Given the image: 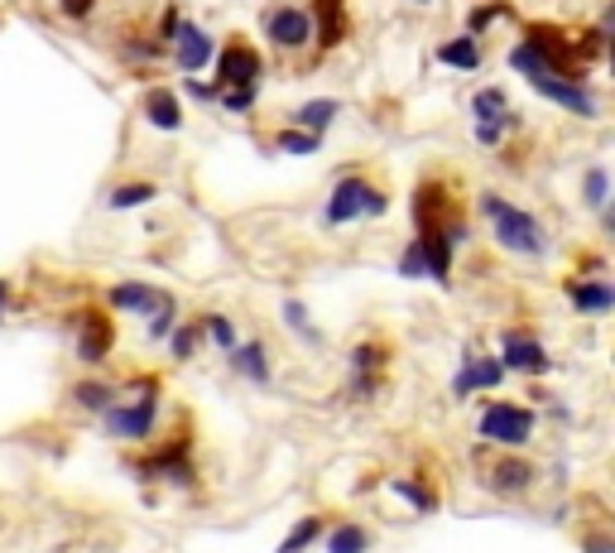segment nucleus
<instances>
[{
  "label": "nucleus",
  "instance_id": "nucleus-1",
  "mask_svg": "<svg viewBox=\"0 0 615 553\" xmlns=\"http://www.w3.org/2000/svg\"><path fill=\"white\" fill-rule=\"evenodd\" d=\"M481 212H486L490 232L505 250H515V256H544L548 240H544V226H539L534 212L515 208L510 198H500V192H481Z\"/></svg>",
  "mask_w": 615,
  "mask_h": 553
},
{
  "label": "nucleus",
  "instance_id": "nucleus-2",
  "mask_svg": "<svg viewBox=\"0 0 615 553\" xmlns=\"http://www.w3.org/2000/svg\"><path fill=\"white\" fill-rule=\"evenodd\" d=\"M385 212V192H376L360 174H342L332 184V198H328V212L322 222L328 226H346V222H360V216H380Z\"/></svg>",
  "mask_w": 615,
  "mask_h": 553
},
{
  "label": "nucleus",
  "instance_id": "nucleus-3",
  "mask_svg": "<svg viewBox=\"0 0 615 553\" xmlns=\"http://www.w3.org/2000/svg\"><path fill=\"white\" fill-rule=\"evenodd\" d=\"M260 30H264V39H270L274 48H308L312 44V15H308V5H270L260 15Z\"/></svg>",
  "mask_w": 615,
  "mask_h": 553
},
{
  "label": "nucleus",
  "instance_id": "nucleus-4",
  "mask_svg": "<svg viewBox=\"0 0 615 553\" xmlns=\"http://www.w3.org/2000/svg\"><path fill=\"white\" fill-rule=\"evenodd\" d=\"M260 54L250 48L246 39H232L222 48V58H216V92L222 87H260Z\"/></svg>",
  "mask_w": 615,
  "mask_h": 553
},
{
  "label": "nucleus",
  "instance_id": "nucleus-5",
  "mask_svg": "<svg viewBox=\"0 0 615 553\" xmlns=\"http://www.w3.org/2000/svg\"><path fill=\"white\" fill-rule=\"evenodd\" d=\"M534 82V92L539 96H548V102H558L563 111H572V116H587V120H596L601 116V102L592 96V87H587L582 78H529Z\"/></svg>",
  "mask_w": 615,
  "mask_h": 553
},
{
  "label": "nucleus",
  "instance_id": "nucleus-6",
  "mask_svg": "<svg viewBox=\"0 0 615 553\" xmlns=\"http://www.w3.org/2000/svg\"><path fill=\"white\" fill-rule=\"evenodd\" d=\"M534 433V414L520 404H490L481 409V438L490 443H524Z\"/></svg>",
  "mask_w": 615,
  "mask_h": 553
},
{
  "label": "nucleus",
  "instance_id": "nucleus-7",
  "mask_svg": "<svg viewBox=\"0 0 615 553\" xmlns=\"http://www.w3.org/2000/svg\"><path fill=\"white\" fill-rule=\"evenodd\" d=\"M174 63L184 68V72H202L212 63V34L202 30V24H178V34H174Z\"/></svg>",
  "mask_w": 615,
  "mask_h": 553
},
{
  "label": "nucleus",
  "instance_id": "nucleus-8",
  "mask_svg": "<svg viewBox=\"0 0 615 553\" xmlns=\"http://www.w3.org/2000/svg\"><path fill=\"white\" fill-rule=\"evenodd\" d=\"M154 395L159 390H144V400L130 409H106V428H111L116 438H144V433L154 428Z\"/></svg>",
  "mask_w": 615,
  "mask_h": 553
},
{
  "label": "nucleus",
  "instance_id": "nucleus-9",
  "mask_svg": "<svg viewBox=\"0 0 615 553\" xmlns=\"http://www.w3.org/2000/svg\"><path fill=\"white\" fill-rule=\"evenodd\" d=\"M500 366H505V370H544V366H548V352H544L539 342H529L524 332H510V337H505Z\"/></svg>",
  "mask_w": 615,
  "mask_h": 553
},
{
  "label": "nucleus",
  "instance_id": "nucleus-10",
  "mask_svg": "<svg viewBox=\"0 0 615 553\" xmlns=\"http://www.w3.org/2000/svg\"><path fill=\"white\" fill-rule=\"evenodd\" d=\"M308 15H312V39H318L322 48L342 44V34H346V15H342V0H318V5H312Z\"/></svg>",
  "mask_w": 615,
  "mask_h": 553
},
{
  "label": "nucleus",
  "instance_id": "nucleus-11",
  "mask_svg": "<svg viewBox=\"0 0 615 553\" xmlns=\"http://www.w3.org/2000/svg\"><path fill=\"white\" fill-rule=\"evenodd\" d=\"M438 63H442V68H457V72H476V68H481V39H476V34H457V39H442V44H438Z\"/></svg>",
  "mask_w": 615,
  "mask_h": 553
},
{
  "label": "nucleus",
  "instance_id": "nucleus-12",
  "mask_svg": "<svg viewBox=\"0 0 615 553\" xmlns=\"http://www.w3.org/2000/svg\"><path fill=\"white\" fill-rule=\"evenodd\" d=\"M144 120H150L154 130H168V136H174V130L184 126V106H178V96H174V92L154 87L150 96H144Z\"/></svg>",
  "mask_w": 615,
  "mask_h": 553
},
{
  "label": "nucleus",
  "instance_id": "nucleus-13",
  "mask_svg": "<svg viewBox=\"0 0 615 553\" xmlns=\"http://www.w3.org/2000/svg\"><path fill=\"white\" fill-rule=\"evenodd\" d=\"M568 304L577 313H611L615 308V289L611 284H601V280H577L568 289Z\"/></svg>",
  "mask_w": 615,
  "mask_h": 553
},
{
  "label": "nucleus",
  "instance_id": "nucleus-14",
  "mask_svg": "<svg viewBox=\"0 0 615 553\" xmlns=\"http://www.w3.org/2000/svg\"><path fill=\"white\" fill-rule=\"evenodd\" d=\"M342 116V102H336V96H312V102H304V106H294V126L298 130H328L332 120Z\"/></svg>",
  "mask_w": 615,
  "mask_h": 553
},
{
  "label": "nucleus",
  "instance_id": "nucleus-15",
  "mask_svg": "<svg viewBox=\"0 0 615 553\" xmlns=\"http://www.w3.org/2000/svg\"><path fill=\"white\" fill-rule=\"evenodd\" d=\"M472 116H476V126H505L510 120V96H505V87H481L472 96Z\"/></svg>",
  "mask_w": 615,
  "mask_h": 553
},
{
  "label": "nucleus",
  "instance_id": "nucleus-16",
  "mask_svg": "<svg viewBox=\"0 0 615 553\" xmlns=\"http://www.w3.org/2000/svg\"><path fill=\"white\" fill-rule=\"evenodd\" d=\"M500 380H505V366H500V361H472V366H462V370H457L452 390L466 400V395H472V390H481V385H500Z\"/></svg>",
  "mask_w": 615,
  "mask_h": 553
},
{
  "label": "nucleus",
  "instance_id": "nucleus-17",
  "mask_svg": "<svg viewBox=\"0 0 615 553\" xmlns=\"http://www.w3.org/2000/svg\"><path fill=\"white\" fill-rule=\"evenodd\" d=\"M106 298H111V308H120V313H154V304H159V294H154L150 284H116Z\"/></svg>",
  "mask_w": 615,
  "mask_h": 553
},
{
  "label": "nucleus",
  "instance_id": "nucleus-18",
  "mask_svg": "<svg viewBox=\"0 0 615 553\" xmlns=\"http://www.w3.org/2000/svg\"><path fill=\"white\" fill-rule=\"evenodd\" d=\"M529 481H534V467H529V462H515V457H505L496 472H490V486H496L500 496H515V491H524Z\"/></svg>",
  "mask_w": 615,
  "mask_h": 553
},
{
  "label": "nucleus",
  "instance_id": "nucleus-19",
  "mask_svg": "<svg viewBox=\"0 0 615 553\" xmlns=\"http://www.w3.org/2000/svg\"><path fill=\"white\" fill-rule=\"evenodd\" d=\"M232 366L246 370L250 380H270V366H264V346L260 342H240L232 346Z\"/></svg>",
  "mask_w": 615,
  "mask_h": 553
},
{
  "label": "nucleus",
  "instance_id": "nucleus-20",
  "mask_svg": "<svg viewBox=\"0 0 615 553\" xmlns=\"http://www.w3.org/2000/svg\"><path fill=\"white\" fill-rule=\"evenodd\" d=\"M154 198H159V188L154 184H126V188H116L106 202H111L116 212H130V208H144V202H154Z\"/></svg>",
  "mask_w": 615,
  "mask_h": 553
},
{
  "label": "nucleus",
  "instance_id": "nucleus-21",
  "mask_svg": "<svg viewBox=\"0 0 615 553\" xmlns=\"http://www.w3.org/2000/svg\"><path fill=\"white\" fill-rule=\"evenodd\" d=\"M274 144H280V150L284 154H318L322 150V136H318V130H280V140H274Z\"/></svg>",
  "mask_w": 615,
  "mask_h": 553
},
{
  "label": "nucleus",
  "instance_id": "nucleus-22",
  "mask_svg": "<svg viewBox=\"0 0 615 553\" xmlns=\"http://www.w3.org/2000/svg\"><path fill=\"white\" fill-rule=\"evenodd\" d=\"M400 274L404 280H424V274H433V260H428V240L418 236L414 246L404 250V260H400Z\"/></svg>",
  "mask_w": 615,
  "mask_h": 553
},
{
  "label": "nucleus",
  "instance_id": "nucleus-23",
  "mask_svg": "<svg viewBox=\"0 0 615 553\" xmlns=\"http://www.w3.org/2000/svg\"><path fill=\"white\" fill-rule=\"evenodd\" d=\"M106 346H111V332H106L96 318H87V337L78 342V356H82V361H102Z\"/></svg>",
  "mask_w": 615,
  "mask_h": 553
},
{
  "label": "nucleus",
  "instance_id": "nucleus-24",
  "mask_svg": "<svg viewBox=\"0 0 615 553\" xmlns=\"http://www.w3.org/2000/svg\"><path fill=\"white\" fill-rule=\"evenodd\" d=\"M256 96H260V87H222V92H216V102H222V111L246 116L250 106H256Z\"/></svg>",
  "mask_w": 615,
  "mask_h": 553
},
{
  "label": "nucleus",
  "instance_id": "nucleus-25",
  "mask_svg": "<svg viewBox=\"0 0 615 553\" xmlns=\"http://www.w3.org/2000/svg\"><path fill=\"white\" fill-rule=\"evenodd\" d=\"M366 549H370V539H366V529H356V525L336 529L328 539V553H366Z\"/></svg>",
  "mask_w": 615,
  "mask_h": 553
},
{
  "label": "nucleus",
  "instance_id": "nucleus-26",
  "mask_svg": "<svg viewBox=\"0 0 615 553\" xmlns=\"http://www.w3.org/2000/svg\"><path fill=\"white\" fill-rule=\"evenodd\" d=\"M111 400H116V390H111V385H102V380H87V385H78V404L96 409V414H106V409H111Z\"/></svg>",
  "mask_w": 615,
  "mask_h": 553
},
{
  "label": "nucleus",
  "instance_id": "nucleus-27",
  "mask_svg": "<svg viewBox=\"0 0 615 553\" xmlns=\"http://www.w3.org/2000/svg\"><path fill=\"white\" fill-rule=\"evenodd\" d=\"M318 534H322V520H318V515H308L304 525H294V534H288L284 544H280V553H304V549H308Z\"/></svg>",
  "mask_w": 615,
  "mask_h": 553
},
{
  "label": "nucleus",
  "instance_id": "nucleus-28",
  "mask_svg": "<svg viewBox=\"0 0 615 553\" xmlns=\"http://www.w3.org/2000/svg\"><path fill=\"white\" fill-rule=\"evenodd\" d=\"M582 192H587V202H592L596 212H606V198H611V174H606V168H592Z\"/></svg>",
  "mask_w": 615,
  "mask_h": 553
},
{
  "label": "nucleus",
  "instance_id": "nucleus-29",
  "mask_svg": "<svg viewBox=\"0 0 615 553\" xmlns=\"http://www.w3.org/2000/svg\"><path fill=\"white\" fill-rule=\"evenodd\" d=\"M505 15H510V10H505L500 0H496V5H481V10H472V20H466V34H476V39H481V34H486V24H496Z\"/></svg>",
  "mask_w": 615,
  "mask_h": 553
},
{
  "label": "nucleus",
  "instance_id": "nucleus-30",
  "mask_svg": "<svg viewBox=\"0 0 615 553\" xmlns=\"http://www.w3.org/2000/svg\"><path fill=\"white\" fill-rule=\"evenodd\" d=\"M202 332H212V342H216V346H226V352H232V346H236V328L222 318V313H212V318L202 322Z\"/></svg>",
  "mask_w": 615,
  "mask_h": 553
},
{
  "label": "nucleus",
  "instance_id": "nucleus-31",
  "mask_svg": "<svg viewBox=\"0 0 615 553\" xmlns=\"http://www.w3.org/2000/svg\"><path fill=\"white\" fill-rule=\"evenodd\" d=\"M154 308H159V313H150V337H164L168 328H174V298H168V294H159V304H154Z\"/></svg>",
  "mask_w": 615,
  "mask_h": 553
},
{
  "label": "nucleus",
  "instance_id": "nucleus-32",
  "mask_svg": "<svg viewBox=\"0 0 615 553\" xmlns=\"http://www.w3.org/2000/svg\"><path fill=\"white\" fill-rule=\"evenodd\" d=\"M284 322H288L294 332L312 337V322H308V313H304V304H298V298H284Z\"/></svg>",
  "mask_w": 615,
  "mask_h": 553
},
{
  "label": "nucleus",
  "instance_id": "nucleus-33",
  "mask_svg": "<svg viewBox=\"0 0 615 553\" xmlns=\"http://www.w3.org/2000/svg\"><path fill=\"white\" fill-rule=\"evenodd\" d=\"M394 491H400L409 505H418V510H433V496H428L424 486H414V481H394Z\"/></svg>",
  "mask_w": 615,
  "mask_h": 553
},
{
  "label": "nucleus",
  "instance_id": "nucleus-34",
  "mask_svg": "<svg viewBox=\"0 0 615 553\" xmlns=\"http://www.w3.org/2000/svg\"><path fill=\"white\" fill-rule=\"evenodd\" d=\"M198 337H202L198 328H178V332H174V356H178V361H188V356H192V346H198Z\"/></svg>",
  "mask_w": 615,
  "mask_h": 553
},
{
  "label": "nucleus",
  "instance_id": "nucleus-35",
  "mask_svg": "<svg viewBox=\"0 0 615 553\" xmlns=\"http://www.w3.org/2000/svg\"><path fill=\"white\" fill-rule=\"evenodd\" d=\"M184 92L192 96V102H216V82H198V78H192V72H188V82H184Z\"/></svg>",
  "mask_w": 615,
  "mask_h": 553
},
{
  "label": "nucleus",
  "instance_id": "nucleus-36",
  "mask_svg": "<svg viewBox=\"0 0 615 553\" xmlns=\"http://www.w3.org/2000/svg\"><path fill=\"white\" fill-rule=\"evenodd\" d=\"M92 5H96V0H58V10H63L68 20H87Z\"/></svg>",
  "mask_w": 615,
  "mask_h": 553
},
{
  "label": "nucleus",
  "instance_id": "nucleus-37",
  "mask_svg": "<svg viewBox=\"0 0 615 553\" xmlns=\"http://www.w3.org/2000/svg\"><path fill=\"white\" fill-rule=\"evenodd\" d=\"M178 24H184V20H178V10H174V5H168V10H164V15H159V39H164V44H174V34H178Z\"/></svg>",
  "mask_w": 615,
  "mask_h": 553
},
{
  "label": "nucleus",
  "instance_id": "nucleus-38",
  "mask_svg": "<svg viewBox=\"0 0 615 553\" xmlns=\"http://www.w3.org/2000/svg\"><path fill=\"white\" fill-rule=\"evenodd\" d=\"M500 130H505V126H476V140H481V144H486V150H490V144L500 140Z\"/></svg>",
  "mask_w": 615,
  "mask_h": 553
},
{
  "label": "nucleus",
  "instance_id": "nucleus-39",
  "mask_svg": "<svg viewBox=\"0 0 615 553\" xmlns=\"http://www.w3.org/2000/svg\"><path fill=\"white\" fill-rule=\"evenodd\" d=\"M0 308H5V284H0Z\"/></svg>",
  "mask_w": 615,
  "mask_h": 553
}]
</instances>
